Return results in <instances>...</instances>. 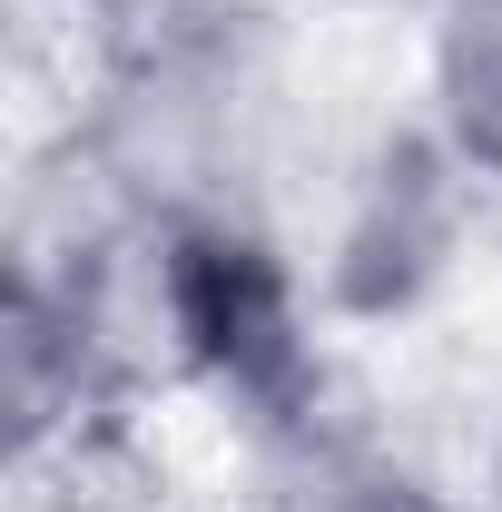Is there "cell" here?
<instances>
[{
  "label": "cell",
  "mask_w": 502,
  "mask_h": 512,
  "mask_svg": "<svg viewBox=\"0 0 502 512\" xmlns=\"http://www.w3.org/2000/svg\"><path fill=\"white\" fill-rule=\"evenodd\" d=\"M424 89L434 138L463 178L502 188V0H434L424 10Z\"/></svg>",
  "instance_id": "obj_1"
},
{
  "label": "cell",
  "mask_w": 502,
  "mask_h": 512,
  "mask_svg": "<svg viewBox=\"0 0 502 512\" xmlns=\"http://www.w3.org/2000/svg\"><path fill=\"white\" fill-rule=\"evenodd\" d=\"M266 512H453V503L384 444L325 424V414H296L266 444Z\"/></svg>",
  "instance_id": "obj_2"
},
{
  "label": "cell",
  "mask_w": 502,
  "mask_h": 512,
  "mask_svg": "<svg viewBox=\"0 0 502 512\" xmlns=\"http://www.w3.org/2000/svg\"><path fill=\"white\" fill-rule=\"evenodd\" d=\"M30 512H168V503H158L148 483H119L99 453H69V473H60V483H40Z\"/></svg>",
  "instance_id": "obj_3"
},
{
  "label": "cell",
  "mask_w": 502,
  "mask_h": 512,
  "mask_svg": "<svg viewBox=\"0 0 502 512\" xmlns=\"http://www.w3.org/2000/svg\"><path fill=\"white\" fill-rule=\"evenodd\" d=\"M414 10H434V0H414Z\"/></svg>",
  "instance_id": "obj_4"
}]
</instances>
